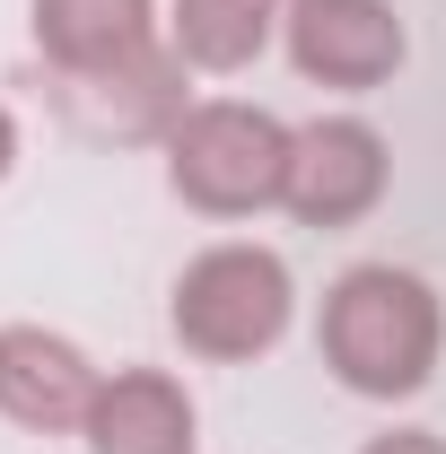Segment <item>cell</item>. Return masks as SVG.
<instances>
[{
    "label": "cell",
    "mask_w": 446,
    "mask_h": 454,
    "mask_svg": "<svg viewBox=\"0 0 446 454\" xmlns=\"http://www.w3.org/2000/svg\"><path fill=\"white\" fill-rule=\"evenodd\" d=\"M394 184V149L386 131L368 122V114H315V122H298V140H289V192H280V210L298 227H359L377 201H386Z\"/></svg>",
    "instance_id": "obj_6"
},
{
    "label": "cell",
    "mask_w": 446,
    "mask_h": 454,
    "mask_svg": "<svg viewBox=\"0 0 446 454\" xmlns=\"http://www.w3.org/2000/svg\"><path fill=\"white\" fill-rule=\"evenodd\" d=\"M280 53H289V70L307 88L377 97V88H394V70L411 61V27H402L394 0H289Z\"/></svg>",
    "instance_id": "obj_5"
},
{
    "label": "cell",
    "mask_w": 446,
    "mask_h": 454,
    "mask_svg": "<svg viewBox=\"0 0 446 454\" xmlns=\"http://www.w3.org/2000/svg\"><path fill=\"white\" fill-rule=\"evenodd\" d=\"M167 324L184 340V358H202V367H254L298 324V280H289V262H280L272 245L227 236V245H202L175 271Z\"/></svg>",
    "instance_id": "obj_2"
},
{
    "label": "cell",
    "mask_w": 446,
    "mask_h": 454,
    "mask_svg": "<svg viewBox=\"0 0 446 454\" xmlns=\"http://www.w3.org/2000/svg\"><path fill=\"white\" fill-rule=\"evenodd\" d=\"M27 35L44 70H106L167 44V9L158 0H27Z\"/></svg>",
    "instance_id": "obj_9"
},
{
    "label": "cell",
    "mask_w": 446,
    "mask_h": 454,
    "mask_svg": "<svg viewBox=\"0 0 446 454\" xmlns=\"http://www.w3.org/2000/svg\"><path fill=\"white\" fill-rule=\"evenodd\" d=\"M88 454H202V402L175 367H114L79 428Z\"/></svg>",
    "instance_id": "obj_8"
},
{
    "label": "cell",
    "mask_w": 446,
    "mask_h": 454,
    "mask_svg": "<svg viewBox=\"0 0 446 454\" xmlns=\"http://www.w3.org/2000/svg\"><path fill=\"white\" fill-rule=\"evenodd\" d=\"M106 367L53 324H0V419L27 437H79Z\"/></svg>",
    "instance_id": "obj_7"
},
{
    "label": "cell",
    "mask_w": 446,
    "mask_h": 454,
    "mask_svg": "<svg viewBox=\"0 0 446 454\" xmlns=\"http://www.w3.org/2000/svg\"><path fill=\"white\" fill-rule=\"evenodd\" d=\"M359 454H446L438 428H386V437H368Z\"/></svg>",
    "instance_id": "obj_11"
},
{
    "label": "cell",
    "mask_w": 446,
    "mask_h": 454,
    "mask_svg": "<svg viewBox=\"0 0 446 454\" xmlns=\"http://www.w3.org/2000/svg\"><path fill=\"white\" fill-rule=\"evenodd\" d=\"M193 70L175 61V44H149L106 70H44V106L88 140V149H167V131L193 114Z\"/></svg>",
    "instance_id": "obj_4"
},
{
    "label": "cell",
    "mask_w": 446,
    "mask_h": 454,
    "mask_svg": "<svg viewBox=\"0 0 446 454\" xmlns=\"http://www.w3.org/2000/svg\"><path fill=\"white\" fill-rule=\"evenodd\" d=\"M289 0H167V44L202 79H236L280 44Z\"/></svg>",
    "instance_id": "obj_10"
},
{
    "label": "cell",
    "mask_w": 446,
    "mask_h": 454,
    "mask_svg": "<svg viewBox=\"0 0 446 454\" xmlns=\"http://www.w3.org/2000/svg\"><path fill=\"white\" fill-rule=\"evenodd\" d=\"M315 358L341 394L411 402L446 358V297L402 262H350L315 306Z\"/></svg>",
    "instance_id": "obj_1"
},
{
    "label": "cell",
    "mask_w": 446,
    "mask_h": 454,
    "mask_svg": "<svg viewBox=\"0 0 446 454\" xmlns=\"http://www.w3.org/2000/svg\"><path fill=\"white\" fill-rule=\"evenodd\" d=\"M9 175H18V114L0 106V184H9Z\"/></svg>",
    "instance_id": "obj_12"
},
{
    "label": "cell",
    "mask_w": 446,
    "mask_h": 454,
    "mask_svg": "<svg viewBox=\"0 0 446 454\" xmlns=\"http://www.w3.org/2000/svg\"><path fill=\"white\" fill-rule=\"evenodd\" d=\"M289 140L298 122L245 97H193V114L167 131V192L202 219H263L289 192Z\"/></svg>",
    "instance_id": "obj_3"
}]
</instances>
